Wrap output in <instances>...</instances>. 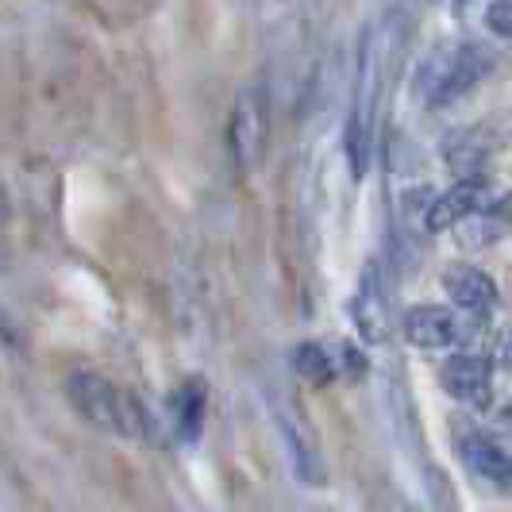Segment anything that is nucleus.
<instances>
[{
    "instance_id": "obj_7",
    "label": "nucleus",
    "mask_w": 512,
    "mask_h": 512,
    "mask_svg": "<svg viewBox=\"0 0 512 512\" xmlns=\"http://www.w3.org/2000/svg\"><path fill=\"white\" fill-rule=\"evenodd\" d=\"M443 289H447L451 305L459 308V312H466V316H474V320H489V312L501 301L497 282L489 278L482 266H474V262L447 266L443 270Z\"/></svg>"
},
{
    "instance_id": "obj_11",
    "label": "nucleus",
    "mask_w": 512,
    "mask_h": 512,
    "mask_svg": "<svg viewBox=\"0 0 512 512\" xmlns=\"http://www.w3.org/2000/svg\"><path fill=\"white\" fill-rule=\"evenodd\" d=\"M512 216H509V201L505 197H497L493 205L478 208V212H470L462 224H455V239H459L466 251H482L489 243H497L505 231H509Z\"/></svg>"
},
{
    "instance_id": "obj_10",
    "label": "nucleus",
    "mask_w": 512,
    "mask_h": 512,
    "mask_svg": "<svg viewBox=\"0 0 512 512\" xmlns=\"http://www.w3.org/2000/svg\"><path fill=\"white\" fill-rule=\"evenodd\" d=\"M459 455L470 474L486 478L493 486L512 489V447L493 436H466L459 443Z\"/></svg>"
},
{
    "instance_id": "obj_16",
    "label": "nucleus",
    "mask_w": 512,
    "mask_h": 512,
    "mask_svg": "<svg viewBox=\"0 0 512 512\" xmlns=\"http://www.w3.org/2000/svg\"><path fill=\"white\" fill-rule=\"evenodd\" d=\"M486 27L501 39H512V0H486Z\"/></svg>"
},
{
    "instance_id": "obj_19",
    "label": "nucleus",
    "mask_w": 512,
    "mask_h": 512,
    "mask_svg": "<svg viewBox=\"0 0 512 512\" xmlns=\"http://www.w3.org/2000/svg\"><path fill=\"white\" fill-rule=\"evenodd\" d=\"M466 4H474V0H459V8H466Z\"/></svg>"
},
{
    "instance_id": "obj_9",
    "label": "nucleus",
    "mask_w": 512,
    "mask_h": 512,
    "mask_svg": "<svg viewBox=\"0 0 512 512\" xmlns=\"http://www.w3.org/2000/svg\"><path fill=\"white\" fill-rule=\"evenodd\" d=\"M66 393H70V401H74V409L89 420V424H101V428H112V420H116V401H120V389L101 378V374H93V370H77L66 378Z\"/></svg>"
},
{
    "instance_id": "obj_8",
    "label": "nucleus",
    "mask_w": 512,
    "mask_h": 512,
    "mask_svg": "<svg viewBox=\"0 0 512 512\" xmlns=\"http://www.w3.org/2000/svg\"><path fill=\"white\" fill-rule=\"evenodd\" d=\"M351 316H355L362 343H385L389 339V301H385L378 266L362 270V282L355 289V297H351Z\"/></svg>"
},
{
    "instance_id": "obj_18",
    "label": "nucleus",
    "mask_w": 512,
    "mask_h": 512,
    "mask_svg": "<svg viewBox=\"0 0 512 512\" xmlns=\"http://www.w3.org/2000/svg\"><path fill=\"white\" fill-rule=\"evenodd\" d=\"M339 370H343L347 378H362V374H366V355H362L359 347L343 343V347H339Z\"/></svg>"
},
{
    "instance_id": "obj_14",
    "label": "nucleus",
    "mask_w": 512,
    "mask_h": 512,
    "mask_svg": "<svg viewBox=\"0 0 512 512\" xmlns=\"http://www.w3.org/2000/svg\"><path fill=\"white\" fill-rule=\"evenodd\" d=\"M282 432H285V443H289V455H293L297 478L308 482V486H320V482H324V466L316 459V447H312L305 432H301L293 420H285V416H282Z\"/></svg>"
},
{
    "instance_id": "obj_5",
    "label": "nucleus",
    "mask_w": 512,
    "mask_h": 512,
    "mask_svg": "<svg viewBox=\"0 0 512 512\" xmlns=\"http://www.w3.org/2000/svg\"><path fill=\"white\" fill-rule=\"evenodd\" d=\"M439 385L466 409L486 412L493 405V359L478 355V351H459L443 362Z\"/></svg>"
},
{
    "instance_id": "obj_15",
    "label": "nucleus",
    "mask_w": 512,
    "mask_h": 512,
    "mask_svg": "<svg viewBox=\"0 0 512 512\" xmlns=\"http://www.w3.org/2000/svg\"><path fill=\"white\" fill-rule=\"evenodd\" d=\"M112 432H120L124 439H135V443L151 439V416H147V409H143V401H139V397L120 393V401H116V420H112Z\"/></svg>"
},
{
    "instance_id": "obj_1",
    "label": "nucleus",
    "mask_w": 512,
    "mask_h": 512,
    "mask_svg": "<svg viewBox=\"0 0 512 512\" xmlns=\"http://www.w3.org/2000/svg\"><path fill=\"white\" fill-rule=\"evenodd\" d=\"M389 54H393V20H385L382 27H366V35L359 43L351 112H347V139H343L355 178H362L370 170L374 128H378V108H382L385 74H389Z\"/></svg>"
},
{
    "instance_id": "obj_6",
    "label": "nucleus",
    "mask_w": 512,
    "mask_h": 512,
    "mask_svg": "<svg viewBox=\"0 0 512 512\" xmlns=\"http://www.w3.org/2000/svg\"><path fill=\"white\" fill-rule=\"evenodd\" d=\"M493 201H497V197H493V185H489L482 174H466V178H459L455 185H447L439 197L428 201V208H424V228L451 231L455 224H462L470 212L493 205Z\"/></svg>"
},
{
    "instance_id": "obj_13",
    "label": "nucleus",
    "mask_w": 512,
    "mask_h": 512,
    "mask_svg": "<svg viewBox=\"0 0 512 512\" xmlns=\"http://www.w3.org/2000/svg\"><path fill=\"white\" fill-rule=\"evenodd\" d=\"M293 370L305 378L308 385H328L339 374V355H332L324 343H301L293 351Z\"/></svg>"
},
{
    "instance_id": "obj_4",
    "label": "nucleus",
    "mask_w": 512,
    "mask_h": 512,
    "mask_svg": "<svg viewBox=\"0 0 512 512\" xmlns=\"http://www.w3.org/2000/svg\"><path fill=\"white\" fill-rule=\"evenodd\" d=\"M266 131H270V112H266V93L251 85L235 97L228 120V151L239 174H251L258 158L266 151Z\"/></svg>"
},
{
    "instance_id": "obj_17",
    "label": "nucleus",
    "mask_w": 512,
    "mask_h": 512,
    "mask_svg": "<svg viewBox=\"0 0 512 512\" xmlns=\"http://www.w3.org/2000/svg\"><path fill=\"white\" fill-rule=\"evenodd\" d=\"M489 359H493V366H501V370H512V324L493 332V339H489Z\"/></svg>"
},
{
    "instance_id": "obj_12",
    "label": "nucleus",
    "mask_w": 512,
    "mask_h": 512,
    "mask_svg": "<svg viewBox=\"0 0 512 512\" xmlns=\"http://www.w3.org/2000/svg\"><path fill=\"white\" fill-rule=\"evenodd\" d=\"M205 428V385L185 382L174 393V432L181 443H193Z\"/></svg>"
},
{
    "instance_id": "obj_2",
    "label": "nucleus",
    "mask_w": 512,
    "mask_h": 512,
    "mask_svg": "<svg viewBox=\"0 0 512 512\" xmlns=\"http://www.w3.org/2000/svg\"><path fill=\"white\" fill-rule=\"evenodd\" d=\"M489 74V51L478 43H451V47H436L420 66V97L443 108L466 97L482 77Z\"/></svg>"
},
{
    "instance_id": "obj_3",
    "label": "nucleus",
    "mask_w": 512,
    "mask_h": 512,
    "mask_svg": "<svg viewBox=\"0 0 512 512\" xmlns=\"http://www.w3.org/2000/svg\"><path fill=\"white\" fill-rule=\"evenodd\" d=\"M486 320H474L459 308L447 305H416L405 312L401 328H405V339L420 351H451V347H462L470 343V335L478 332Z\"/></svg>"
}]
</instances>
